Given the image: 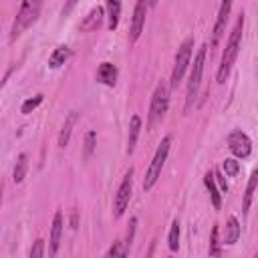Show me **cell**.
<instances>
[{"label":"cell","mask_w":258,"mask_h":258,"mask_svg":"<svg viewBox=\"0 0 258 258\" xmlns=\"http://www.w3.org/2000/svg\"><path fill=\"white\" fill-rule=\"evenodd\" d=\"M242 30H244V14L238 16L230 36H228V42H226V48L222 52V60H220V67H218V75H216V81L222 85L226 83L236 58H238V52H240V44H242Z\"/></svg>","instance_id":"1"},{"label":"cell","mask_w":258,"mask_h":258,"mask_svg":"<svg viewBox=\"0 0 258 258\" xmlns=\"http://www.w3.org/2000/svg\"><path fill=\"white\" fill-rule=\"evenodd\" d=\"M169 147H171V135H165V137L161 139V143L157 145V151H155V155H153V159H151V163H149V169H147L145 177H143V189H145V191H149V189L157 183V179H159V175H161V169H163V163H165V159H167Z\"/></svg>","instance_id":"2"},{"label":"cell","mask_w":258,"mask_h":258,"mask_svg":"<svg viewBox=\"0 0 258 258\" xmlns=\"http://www.w3.org/2000/svg\"><path fill=\"white\" fill-rule=\"evenodd\" d=\"M206 44H202L194 56V64H191V73H189V81H187V97H185V111H189L191 103L198 97V89L202 83V75H204V64H206Z\"/></svg>","instance_id":"3"},{"label":"cell","mask_w":258,"mask_h":258,"mask_svg":"<svg viewBox=\"0 0 258 258\" xmlns=\"http://www.w3.org/2000/svg\"><path fill=\"white\" fill-rule=\"evenodd\" d=\"M38 12H40V2H22L18 12H16V18L12 22V28H10V40H16L20 36V32L24 28H28L36 18H38Z\"/></svg>","instance_id":"4"},{"label":"cell","mask_w":258,"mask_h":258,"mask_svg":"<svg viewBox=\"0 0 258 258\" xmlns=\"http://www.w3.org/2000/svg\"><path fill=\"white\" fill-rule=\"evenodd\" d=\"M191 52H194V38H185L177 52H175V60H173V71H171V79H169V87L175 89L179 85V81L183 79V73L185 69L189 67V60H191Z\"/></svg>","instance_id":"5"},{"label":"cell","mask_w":258,"mask_h":258,"mask_svg":"<svg viewBox=\"0 0 258 258\" xmlns=\"http://www.w3.org/2000/svg\"><path fill=\"white\" fill-rule=\"evenodd\" d=\"M167 107H169V89H167L165 83H159L155 87V91H153V97H151L147 123L149 125H155L157 121H161L163 115L167 113Z\"/></svg>","instance_id":"6"},{"label":"cell","mask_w":258,"mask_h":258,"mask_svg":"<svg viewBox=\"0 0 258 258\" xmlns=\"http://www.w3.org/2000/svg\"><path fill=\"white\" fill-rule=\"evenodd\" d=\"M131 191H133V169L129 167V171L123 175L117 191H115V198H113V212H115V218H121L123 212L127 210L129 206V200H131Z\"/></svg>","instance_id":"7"},{"label":"cell","mask_w":258,"mask_h":258,"mask_svg":"<svg viewBox=\"0 0 258 258\" xmlns=\"http://www.w3.org/2000/svg\"><path fill=\"white\" fill-rule=\"evenodd\" d=\"M228 147L240 159H244V157H248L252 153V141H250V137L242 129H234L228 135Z\"/></svg>","instance_id":"8"},{"label":"cell","mask_w":258,"mask_h":258,"mask_svg":"<svg viewBox=\"0 0 258 258\" xmlns=\"http://www.w3.org/2000/svg\"><path fill=\"white\" fill-rule=\"evenodd\" d=\"M145 14H147V4L145 2H137L133 8V18H131V28H129V42H137V38L141 36L143 24H145Z\"/></svg>","instance_id":"9"},{"label":"cell","mask_w":258,"mask_h":258,"mask_svg":"<svg viewBox=\"0 0 258 258\" xmlns=\"http://www.w3.org/2000/svg\"><path fill=\"white\" fill-rule=\"evenodd\" d=\"M230 10H232V2L226 0L220 4V12H218V18H216V24H214V36H212V46H216L220 42V38L224 36V30H226V24H228V16H230Z\"/></svg>","instance_id":"10"},{"label":"cell","mask_w":258,"mask_h":258,"mask_svg":"<svg viewBox=\"0 0 258 258\" xmlns=\"http://www.w3.org/2000/svg\"><path fill=\"white\" fill-rule=\"evenodd\" d=\"M62 226H64V220H62V214L60 212H54V218H52V228H50V238H48V254L54 256L58 246H60V236H62Z\"/></svg>","instance_id":"11"},{"label":"cell","mask_w":258,"mask_h":258,"mask_svg":"<svg viewBox=\"0 0 258 258\" xmlns=\"http://www.w3.org/2000/svg\"><path fill=\"white\" fill-rule=\"evenodd\" d=\"M204 185H206V189H208V194H210L212 206H214L216 210H220V208H222V191H220L218 185H216V175H214V171H206V173H204Z\"/></svg>","instance_id":"12"},{"label":"cell","mask_w":258,"mask_h":258,"mask_svg":"<svg viewBox=\"0 0 258 258\" xmlns=\"http://www.w3.org/2000/svg\"><path fill=\"white\" fill-rule=\"evenodd\" d=\"M97 81L107 85V87H113L117 83V67L113 62H101L99 69H97Z\"/></svg>","instance_id":"13"},{"label":"cell","mask_w":258,"mask_h":258,"mask_svg":"<svg viewBox=\"0 0 258 258\" xmlns=\"http://www.w3.org/2000/svg\"><path fill=\"white\" fill-rule=\"evenodd\" d=\"M258 187V169H254L248 177V183H246V191H244V200H242V212L248 214L250 206H252V198H254V191Z\"/></svg>","instance_id":"14"},{"label":"cell","mask_w":258,"mask_h":258,"mask_svg":"<svg viewBox=\"0 0 258 258\" xmlns=\"http://www.w3.org/2000/svg\"><path fill=\"white\" fill-rule=\"evenodd\" d=\"M77 119H79V113H77V111H71V113H69V117L64 119L62 129H60V133H58V147H64V145L69 143V139H71V133H73V127H75Z\"/></svg>","instance_id":"15"},{"label":"cell","mask_w":258,"mask_h":258,"mask_svg":"<svg viewBox=\"0 0 258 258\" xmlns=\"http://www.w3.org/2000/svg\"><path fill=\"white\" fill-rule=\"evenodd\" d=\"M139 131H141V117L139 115H133L129 119V133H127V153H133L135 149V143H137V137H139Z\"/></svg>","instance_id":"16"},{"label":"cell","mask_w":258,"mask_h":258,"mask_svg":"<svg viewBox=\"0 0 258 258\" xmlns=\"http://www.w3.org/2000/svg\"><path fill=\"white\" fill-rule=\"evenodd\" d=\"M240 234H242V228H240L238 218H236V216H230V218H228V224H226V236H224V242H226L228 246H234V244L238 242Z\"/></svg>","instance_id":"17"},{"label":"cell","mask_w":258,"mask_h":258,"mask_svg":"<svg viewBox=\"0 0 258 258\" xmlns=\"http://www.w3.org/2000/svg\"><path fill=\"white\" fill-rule=\"evenodd\" d=\"M69 56H71V48H69L67 44H60V46H56V48L52 50V54L48 56V67H50V69H58L60 64L67 62Z\"/></svg>","instance_id":"18"},{"label":"cell","mask_w":258,"mask_h":258,"mask_svg":"<svg viewBox=\"0 0 258 258\" xmlns=\"http://www.w3.org/2000/svg\"><path fill=\"white\" fill-rule=\"evenodd\" d=\"M105 8H107V26H109V30H115L117 24H119L121 2H117V0H109V2L105 4Z\"/></svg>","instance_id":"19"},{"label":"cell","mask_w":258,"mask_h":258,"mask_svg":"<svg viewBox=\"0 0 258 258\" xmlns=\"http://www.w3.org/2000/svg\"><path fill=\"white\" fill-rule=\"evenodd\" d=\"M26 169H28V155H26V153H20V155L16 157V163H14L12 181H14V183H20V181L26 177Z\"/></svg>","instance_id":"20"},{"label":"cell","mask_w":258,"mask_h":258,"mask_svg":"<svg viewBox=\"0 0 258 258\" xmlns=\"http://www.w3.org/2000/svg\"><path fill=\"white\" fill-rule=\"evenodd\" d=\"M103 16H105V14H103V8H101V6H95V8L87 14V18H85V22H83V28H85V30H95V28H99Z\"/></svg>","instance_id":"21"},{"label":"cell","mask_w":258,"mask_h":258,"mask_svg":"<svg viewBox=\"0 0 258 258\" xmlns=\"http://www.w3.org/2000/svg\"><path fill=\"white\" fill-rule=\"evenodd\" d=\"M135 226H137V218H131V222H129V230H127V234H125V240L121 242V258H127V252H129L131 242H133Z\"/></svg>","instance_id":"22"},{"label":"cell","mask_w":258,"mask_h":258,"mask_svg":"<svg viewBox=\"0 0 258 258\" xmlns=\"http://www.w3.org/2000/svg\"><path fill=\"white\" fill-rule=\"evenodd\" d=\"M167 246L171 252H175L179 248V222L173 220L171 222V228H169V236H167Z\"/></svg>","instance_id":"23"},{"label":"cell","mask_w":258,"mask_h":258,"mask_svg":"<svg viewBox=\"0 0 258 258\" xmlns=\"http://www.w3.org/2000/svg\"><path fill=\"white\" fill-rule=\"evenodd\" d=\"M42 101H44V95H42V93H38V95H34V97H30V99H26V101L22 103V107H20V113H24V115L32 113V111H34Z\"/></svg>","instance_id":"24"},{"label":"cell","mask_w":258,"mask_h":258,"mask_svg":"<svg viewBox=\"0 0 258 258\" xmlns=\"http://www.w3.org/2000/svg\"><path fill=\"white\" fill-rule=\"evenodd\" d=\"M222 169H224L226 175L234 177V175L240 171V161H236V159H232V157H226L224 163H222Z\"/></svg>","instance_id":"25"},{"label":"cell","mask_w":258,"mask_h":258,"mask_svg":"<svg viewBox=\"0 0 258 258\" xmlns=\"http://www.w3.org/2000/svg\"><path fill=\"white\" fill-rule=\"evenodd\" d=\"M95 141H97V133L91 129L85 133V157H91L95 151Z\"/></svg>","instance_id":"26"},{"label":"cell","mask_w":258,"mask_h":258,"mask_svg":"<svg viewBox=\"0 0 258 258\" xmlns=\"http://www.w3.org/2000/svg\"><path fill=\"white\" fill-rule=\"evenodd\" d=\"M28 258H44V240L42 238H36L30 246V252H28Z\"/></svg>","instance_id":"27"},{"label":"cell","mask_w":258,"mask_h":258,"mask_svg":"<svg viewBox=\"0 0 258 258\" xmlns=\"http://www.w3.org/2000/svg\"><path fill=\"white\" fill-rule=\"evenodd\" d=\"M218 226L212 228V236H210V256H220V246H218Z\"/></svg>","instance_id":"28"},{"label":"cell","mask_w":258,"mask_h":258,"mask_svg":"<svg viewBox=\"0 0 258 258\" xmlns=\"http://www.w3.org/2000/svg\"><path fill=\"white\" fill-rule=\"evenodd\" d=\"M105 258H121V242H119V240H117V242H113V246L107 250Z\"/></svg>","instance_id":"29"},{"label":"cell","mask_w":258,"mask_h":258,"mask_svg":"<svg viewBox=\"0 0 258 258\" xmlns=\"http://www.w3.org/2000/svg\"><path fill=\"white\" fill-rule=\"evenodd\" d=\"M214 175H216V181L220 183V191H222V194H226V191H228V183H226V179H224V175H222L220 171H216Z\"/></svg>","instance_id":"30"},{"label":"cell","mask_w":258,"mask_h":258,"mask_svg":"<svg viewBox=\"0 0 258 258\" xmlns=\"http://www.w3.org/2000/svg\"><path fill=\"white\" fill-rule=\"evenodd\" d=\"M254 258H258V252H256V254H254Z\"/></svg>","instance_id":"31"},{"label":"cell","mask_w":258,"mask_h":258,"mask_svg":"<svg viewBox=\"0 0 258 258\" xmlns=\"http://www.w3.org/2000/svg\"><path fill=\"white\" fill-rule=\"evenodd\" d=\"M167 258H173V256H167Z\"/></svg>","instance_id":"32"}]
</instances>
